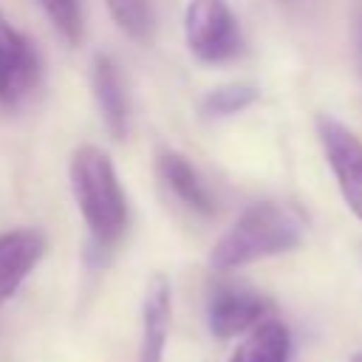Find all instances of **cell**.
Here are the masks:
<instances>
[{
	"mask_svg": "<svg viewBox=\"0 0 362 362\" xmlns=\"http://www.w3.org/2000/svg\"><path fill=\"white\" fill-rule=\"evenodd\" d=\"M156 170H158L161 181H164L189 209H195V212H201V215H212V212H215V201H212L206 184L201 181L198 170H195L181 153H175V150L158 153Z\"/></svg>",
	"mask_w": 362,
	"mask_h": 362,
	"instance_id": "obj_10",
	"label": "cell"
},
{
	"mask_svg": "<svg viewBox=\"0 0 362 362\" xmlns=\"http://www.w3.org/2000/svg\"><path fill=\"white\" fill-rule=\"evenodd\" d=\"M305 235V215L291 204L260 201L252 204L212 246L209 266L232 272L255 260L286 255L300 246Z\"/></svg>",
	"mask_w": 362,
	"mask_h": 362,
	"instance_id": "obj_1",
	"label": "cell"
},
{
	"mask_svg": "<svg viewBox=\"0 0 362 362\" xmlns=\"http://www.w3.org/2000/svg\"><path fill=\"white\" fill-rule=\"evenodd\" d=\"M113 23L136 42H147L153 34V8L147 0H105Z\"/></svg>",
	"mask_w": 362,
	"mask_h": 362,
	"instance_id": "obj_13",
	"label": "cell"
},
{
	"mask_svg": "<svg viewBox=\"0 0 362 362\" xmlns=\"http://www.w3.org/2000/svg\"><path fill=\"white\" fill-rule=\"evenodd\" d=\"M291 351V334L277 320H263L232 351L229 362H286Z\"/></svg>",
	"mask_w": 362,
	"mask_h": 362,
	"instance_id": "obj_11",
	"label": "cell"
},
{
	"mask_svg": "<svg viewBox=\"0 0 362 362\" xmlns=\"http://www.w3.org/2000/svg\"><path fill=\"white\" fill-rule=\"evenodd\" d=\"M257 96H260V90L252 82H229V85L212 88L201 99V113L206 119H226V116H235V113L246 110L249 105H255Z\"/></svg>",
	"mask_w": 362,
	"mask_h": 362,
	"instance_id": "obj_12",
	"label": "cell"
},
{
	"mask_svg": "<svg viewBox=\"0 0 362 362\" xmlns=\"http://www.w3.org/2000/svg\"><path fill=\"white\" fill-rule=\"evenodd\" d=\"M37 3L42 6L48 20L54 23V28L68 42H76L82 37V8H79V0H37Z\"/></svg>",
	"mask_w": 362,
	"mask_h": 362,
	"instance_id": "obj_14",
	"label": "cell"
},
{
	"mask_svg": "<svg viewBox=\"0 0 362 362\" xmlns=\"http://www.w3.org/2000/svg\"><path fill=\"white\" fill-rule=\"evenodd\" d=\"M184 40L189 54L206 65L229 62L243 51V34L226 0H189L184 11Z\"/></svg>",
	"mask_w": 362,
	"mask_h": 362,
	"instance_id": "obj_3",
	"label": "cell"
},
{
	"mask_svg": "<svg viewBox=\"0 0 362 362\" xmlns=\"http://www.w3.org/2000/svg\"><path fill=\"white\" fill-rule=\"evenodd\" d=\"M354 42H356L359 65H362V0H356V6H354Z\"/></svg>",
	"mask_w": 362,
	"mask_h": 362,
	"instance_id": "obj_15",
	"label": "cell"
},
{
	"mask_svg": "<svg viewBox=\"0 0 362 362\" xmlns=\"http://www.w3.org/2000/svg\"><path fill=\"white\" fill-rule=\"evenodd\" d=\"M68 178L93 243L102 249L119 243L127 226V201L107 153L93 144L76 147L71 156Z\"/></svg>",
	"mask_w": 362,
	"mask_h": 362,
	"instance_id": "obj_2",
	"label": "cell"
},
{
	"mask_svg": "<svg viewBox=\"0 0 362 362\" xmlns=\"http://www.w3.org/2000/svg\"><path fill=\"white\" fill-rule=\"evenodd\" d=\"M90 85H93V99L96 107L105 119L107 133L119 141L127 136L130 124V96L124 76L110 54H96L93 57V71H90Z\"/></svg>",
	"mask_w": 362,
	"mask_h": 362,
	"instance_id": "obj_9",
	"label": "cell"
},
{
	"mask_svg": "<svg viewBox=\"0 0 362 362\" xmlns=\"http://www.w3.org/2000/svg\"><path fill=\"white\" fill-rule=\"evenodd\" d=\"M170 317H173V286L170 277L156 272L141 297V342H139V362H161L167 337H170Z\"/></svg>",
	"mask_w": 362,
	"mask_h": 362,
	"instance_id": "obj_8",
	"label": "cell"
},
{
	"mask_svg": "<svg viewBox=\"0 0 362 362\" xmlns=\"http://www.w3.org/2000/svg\"><path fill=\"white\" fill-rule=\"evenodd\" d=\"M269 308L272 303L249 286H218L212 288L206 303V325L212 337L232 339L238 334L252 331L257 322H263Z\"/></svg>",
	"mask_w": 362,
	"mask_h": 362,
	"instance_id": "obj_6",
	"label": "cell"
},
{
	"mask_svg": "<svg viewBox=\"0 0 362 362\" xmlns=\"http://www.w3.org/2000/svg\"><path fill=\"white\" fill-rule=\"evenodd\" d=\"M317 136L348 209L362 221V139L334 116H317Z\"/></svg>",
	"mask_w": 362,
	"mask_h": 362,
	"instance_id": "obj_4",
	"label": "cell"
},
{
	"mask_svg": "<svg viewBox=\"0 0 362 362\" xmlns=\"http://www.w3.org/2000/svg\"><path fill=\"white\" fill-rule=\"evenodd\" d=\"M40 82L37 45L0 14V107H17Z\"/></svg>",
	"mask_w": 362,
	"mask_h": 362,
	"instance_id": "obj_5",
	"label": "cell"
},
{
	"mask_svg": "<svg viewBox=\"0 0 362 362\" xmlns=\"http://www.w3.org/2000/svg\"><path fill=\"white\" fill-rule=\"evenodd\" d=\"M348 362H362V351H359V354H354V356H351Z\"/></svg>",
	"mask_w": 362,
	"mask_h": 362,
	"instance_id": "obj_16",
	"label": "cell"
},
{
	"mask_svg": "<svg viewBox=\"0 0 362 362\" xmlns=\"http://www.w3.org/2000/svg\"><path fill=\"white\" fill-rule=\"evenodd\" d=\"M48 240L40 229H6L0 232V305L17 294L23 280L42 260Z\"/></svg>",
	"mask_w": 362,
	"mask_h": 362,
	"instance_id": "obj_7",
	"label": "cell"
}]
</instances>
